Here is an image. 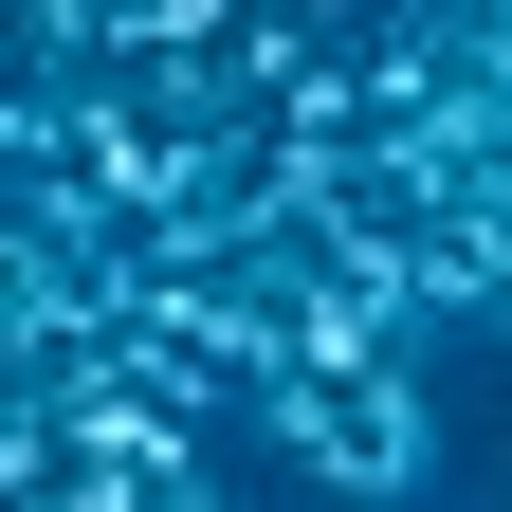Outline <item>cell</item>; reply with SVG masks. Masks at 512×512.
I'll return each instance as SVG.
<instances>
[{
	"label": "cell",
	"mask_w": 512,
	"mask_h": 512,
	"mask_svg": "<svg viewBox=\"0 0 512 512\" xmlns=\"http://www.w3.org/2000/svg\"><path fill=\"white\" fill-rule=\"evenodd\" d=\"M256 439L311 476V494H348V512H403L439 476V403H421V366H293L275 403H256Z\"/></svg>",
	"instance_id": "obj_1"
}]
</instances>
